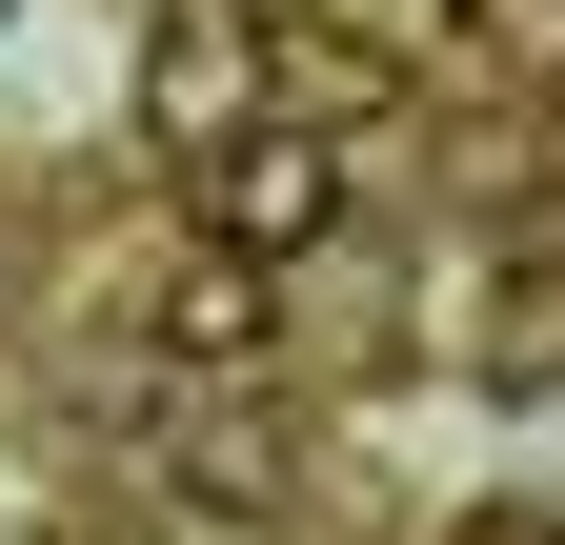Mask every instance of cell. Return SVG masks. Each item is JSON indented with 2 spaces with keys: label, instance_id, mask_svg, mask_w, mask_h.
Segmentation results:
<instances>
[{
  "label": "cell",
  "instance_id": "obj_8",
  "mask_svg": "<svg viewBox=\"0 0 565 545\" xmlns=\"http://www.w3.org/2000/svg\"><path fill=\"white\" fill-rule=\"evenodd\" d=\"M61 545H162V525H102V505H61Z\"/></svg>",
  "mask_w": 565,
  "mask_h": 545
},
{
  "label": "cell",
  "instance_id": "obj_3",
  "mask_svg": "<svg viewBox=\"0 0 565 545\" xmlns=\"http://www.w3.org/2000/svg\"><path fill=\"white\" fill-rule=\"evenodd\" d=\"M404 61H424V41L343 21V0H263V101H303V121H384Z\"/></svg>",
  "mask_w": 565,
  "mask_h": 545
},
{
  "label": "cell",
  "instance_id": "obj_7",
  "mask_svg": "<svg viewBox=\"0 0 565 545\" xmlns=\"http://www.w3.org/2000/svg\"><path fill=\"white\" fill-rule=\"evenodd\" d=\"M445 545H565V505H465Z\"/></svg>",
  "mask_w": 565,
  "mask_h": 545
},
{
  "label": "cell",
  "instance_id": "obj_1",
  "mask_svg": "<svg viewBox=\"0 0 565 545\" xmlns=\"http://www.w3.org/2000/svg\"><path fill=\"white\" fill-rule=\"evenodd\" d=\"M182 223H202V243H243V263H303V243L343 223V121L263 101L243 142H202V162H182Z\"/></svg>",
  "mask_w": 565,
  "mask_h": 545
},
{
  "label": "cell",
  "instance_id": "obj_2",
  "mask_svg": "<svg viewBox=\"0 0 565 545\" xmlns=\"http://www.w3.org/2000/svg\"><path fill=\"white\" fill-rule=\"evenodd\" d=\"M243 121H263V0H182L162 61H141V142L202 162V142H243Z\"/></svg>",
  "mask_w": 565,
  "mask_h": 545
},
{
  "label": "cell",
  "instance_id": "obj_4",
  "mask_svg": "<svg viewBox=\"0 0 565 545\" xmlns=\"http://www.w3.org/2000/svg\"><path fill=\"white\" fill-rule=\"evenodd\" d=\"M263 344H282V263L182 243V263H162V364H263Z\"/></svg>",
  "mask_w": 565,
  "mask_h": 545
},
{
  "label": "cell",
  "instance_id": "obj_6",
  "mask_svg": "<svg viewBox=\"0 0 565 545\" xmlns=\"http://www.w3.org/2000/svg\"><path fill=\"white\" fill-rule=\"evenodd\" d=\"M282 485V425H223V404H202L182 425V505H263Z\"/></svg>",
  "mask_w": 565,
  "mask_h": 545
},
{
  "label": "cell",
  "instance_id": "obj_9",
  "mask_svg": "<svg viewBox=\"0 0 565 545\" xmlns=\"http://www.w3.org/2000/svg\"><path fill=\"white\" fill-rule=\"evenodd\" d=\"M182 545H282V525H243V505H223V525H182Z\"/></svg>",
  "mask_w": 565,
  "mask_h": 545
},
{
  "label": "cell",
  "instance_id": "obj_5",
  "mask_svg": "<svg viewBox=\"0 0 565 545\" xmlns=\"http://www.w3.org/2000/svg\"><path fill=\"white\" fill-rule=\"evenodd\" d=\"M484 384H505V404H545L565 384V263H505V284H484V344H465Z\"/></svg>",
  "mask_w": 565,
  "mask_h": 545
}]
</instances>
